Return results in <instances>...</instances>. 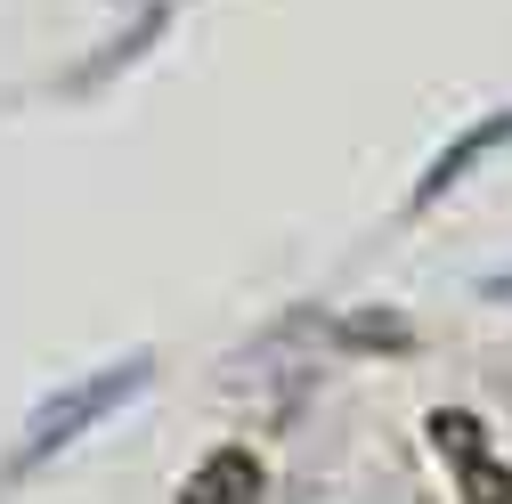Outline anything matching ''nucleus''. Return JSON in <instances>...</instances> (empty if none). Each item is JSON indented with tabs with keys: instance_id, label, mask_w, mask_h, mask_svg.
<instances>
[{
	"instance_id": "obj_1",
	"label": "nucleus",
	"mask_w": 512,
	"mask_h": 504,
	"mask_svg": "<svg viewBox=\"0 0 512 504\" xmlns=\"http://www.w3.org/2000/svg\"><path fill=\"white\" fill-rule=\"evenodd\" d=\"M147 374H155V358H122V366H98V374H82L74 391H57V399H41L33 407V423H25V439H17V456H9V472H33L49 448H66V439H82L106 407H122L131 391H147Z\"/></svg>"
},
{
	"instance_id": "obj_2",
	"label": "nucleus",
	"mask_w": 512,
	"mask_h": 504,
	"mask_svg": "<svg viewBox=\"0 0 512 504\" xmlns=\"http://www.w3.org/2000/svg\"><path fill=\"white\" fill-rule=\"evenodd\" d=\"M431 439H439V456H456V464H464V496H472V504H512V472L488 464L472 415H431Z\"/></svg>"
},
{
	"instance_id": "obj_3",
	"label": "nucleus",
	"mask_w": 512,
	"mask_h": 504,
	"mask_svg": "<svg viewBox=\"0 0 512 504\" xmlns=\"http://www.w3.org/2000/svg\"><path fill=\"white\" fill-rule=\"evenodd\" d=\"M252 496H261V464H252L244 448H228V456H212L196 480H187L179 504H252Z\"/></svg>"
},
{
	"instance_id": "obj_4",
	"label": "nucleus",
	"mask_w": 512,
	"mask_h": 504,
	"mask_svg": "<svg viewBox=\"0 0 512 504\" xmlns=\"http://www.w3.org/2000/svg\"><path fill=\"white\" fill-rule=\"evenodd\" d=\"M488 147H512V114H496V122H480V131H472V139H456V147H447V155H439V163L423 171V187H415V196L431 204V196H439V187H456V179H464V171H472V163H480Z\"/></svg>"
},
{
	"instance_id": "obj_5",
	"label": "nucleus",
	"mask_w": 512,
	"mask_h": 504,
	"mask_svg": "<svg viewBox=\"0 0 512 504\" xmlns=\"http://www.w3.org/2000/svg\"><path fill=\"white\" fill-rule=\"evenodd\" d=\"M342 334H350V342H407V326H399V318H350Z\"/></svg>"
},
{
	"instance_id": "obj_6",
	"label": "nucleus",
	"mask_w": 512,
	"mask_h": 504,
	"mask_svg": "<svg viewBox=\"0 0 512 504\" xmlns=\"http://www.w3.org/2000/svg\"><path fill=\"white\" fill-rule=\"evenodd\" d=\"M480 293H488V301H504V309H512V269H496V277H480Z\"/></svg>"
}]
</instances>
